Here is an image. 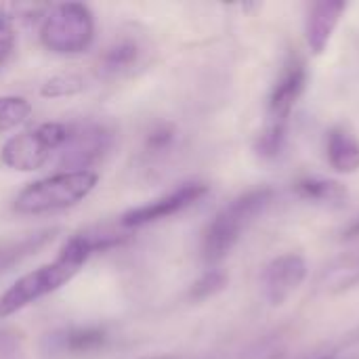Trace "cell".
<instances>
[{"label": "cell", "instance_id": "cell-1", "mask_svg": "<svg viewBox=\"0 0 359 359\" xmlns=\"http://www.w3.org/2000/svg\"><path fill=\"white\" fill-rule=\"evenodd\" d=\"M122 242H124V236H118L116 231H105V229L74 236L72 240L65 242V246L59 250L53 263H46L25 273L0 297V318H8L25 309L27 305L40 301L42 297L59 290L82 269V265L88 261L93 252L107 250Z\"/></svg>", "mask_w": 359, "mask_h": 359}, {"label": "cell", "instance_id": "cell-2", "mask_svg": "<svg viewBox=\"0 0 359 359\" xmlns=\"http://www.w3.org/2000/svg\"><path fill=\"white\" fill-rule=\"evenodd\" d=\"M305 86H307V67L303 59L294 55L284 63L282 74L278 76L267 97V114H265L267 120L255 141V151L263 160H276L282 154L288 139L290 116L299 99L303 97Z\"/></svg>", "mask_w": 359, "mask_h": 359}, {"label": "cell", "instance_id": "cell-3", "mask_svg": "<svg viewBox=\"0 0 359 359\" xmlns=\"http://www.w3.org/2000/svg\"><path fill=\"white\" fill-rule=\"evenodd\" d=\"M273 202V189L257 187L236 200H231L223 210L215 215L202 236V257L208 263L223 261L242 240L246 229L265 215Z\"/></svg>", "mask_w": 359, "mask_h": 359}, {"label": "cell", "instance_id": "cell-4", "mask_svg": "<svg viewBox=\"0 0 359 359\" xmlns=\"http://www.w3.org/2000/svg\"><path fill=\"white\" fill-rule=\"evenodd\" d=\"M97 181L99 175L93 170H63L50 175L23 187L15 198V210L19 215L38 217L72 208L97 187Z\"/></svg>", "mask_w": 359, "mask_h": 359}, {"label": "cell", "instance_id": "cell-5", "mask_svg": "<svg viewBox=\"0 0 359 359\" xmlns=\"http://www.w3.org/2000/svg\"><path fill=\"white\" fill-rule=\"evenodd\" d=\"M95 40V17L86 4L67 2L55 6L42 21L40 42L57 55H80Z\"/></svg>", "mask_w": 359, "mask_h": 359}, {"label": "cell", "instance_id": "cell-6", "mask_svg": "<svg viewBox=\"0 0 359 359\" xmlns=\"http://www.w3.org/2000/svg\"><path fill=\"white\" fill-rule=\"evenodd\" d=\"M69 133V124L44 122L36 128L23 130L11 137L2 147V162L19 172H32L42 168L63 147Z\"/></svg>", "mask_w": 359, "mask_h": 359}, {"label": "cell", "instance_id": "cell-7", "mask_svg": "<svg viewBox=\"0 0 359 359\" xmlns=\"http://www.w3.org/2000/svg\"><path fill=\"white\" fill-rule=\"evenodd\" d=\"M111 143H114V133L103 124L97 122L69 124V133L63 147L59 149L57 164L59 168H65V172L88 170L109 151Z\"/></svg>", "mask_w": 359, "mask_h": 359}, {"label": "cell", "instance_id": "cell-8", "mask_svg": "<svg viewBox=\"0 0 359 359\" xmlns=\"http://www.w3.org/2000/svg\"><path fill=\"white\" fill-rule=\"evenodd\" d=\"M309 265L299 252H284L271 259L261 276L263 297L271 307L286 305L305 284Z\"/></svg>", "mask_w": 359, "mask_h": 359}, {"label": "cell", "instance_id": "cell-9", "mask_svg": "<svg viewBox=\"0 0 359 359\" xmlns=\"http://www.w3.org/2000/svg\"><path fill=\"white\" fill-rule=\"evenodd\" d=\"M206 194H208V185L198 183V181L185 183V185L172 189L170 194H164L143 206L130 208L128 212H124L120 217V225L126 229H133V227H143V225L175 217V215L183 212L185 208L194 206L196 202H200Z\"/></svg>", "mask_w": 359, "mask_h": 359}, {"label": "cell", "instance_id": "cell-10", "mask_svg": "<svg viewBox=\"0 0 359 359\" xmlns=\"http://www.w3.org/2000/svg\"><path fill=\"white\" fill-rule=\"evenodd\" d=\"M345 13L347 2L343 0H318L309 4L305 17V40L316 57L326 53Z\"/></svg>", "mask_w": 359, "mask_h": 359}, {"label": "cell", "instance_id": "cell-11", "mask_svg": "<svg viewBox=\"0 0 359 359\" xmlns=\"http://www.w3.org/2000/svg\"><path fill=\"white\" fill-rule=\"evenodd\" d=\"M326 160L339 175L359 170V139L347 126H332L326 135Z\"/></svg>", "mask_w": 359, "mask_h": 359}, {"label": "cell", "instance_id": "cell-12", "mask_svg": "<svg viewBox=\"0 0 359 359\" xmlns=\"http://www.w3.org/2000/svg\"><path fill=\"white\" fill-rule=\"evenodd\" d=\"M294 194L320 208H343L349 200V189L334 179H322V177H309V179H301L294 185Z\"/></svg>", "mask_w": 359, "mask_h": 359}, {"label": "cell", "instance_id": "cell-13", "mask_svg": "<svg viewBox=\"0 0 359 359\" xmlns=\"http://www.w3.org/2000/svg\"><path fill=\"white\" fill-rule=\"evenodd\" d=\"M105 341L107 334L99 328H69L50 337V349L57 353L82 355L101 349Z\"/></svg>", "mask_w": 359, "mask_h": 359}, {"label": "cell", "instance_id": "cell-14", "mask_svg": "<svg viewBox=\"0 0 359 359\" xmlns=\"http://www.w3.org/2000/svg\"><path fill=\"white\" fill-rule=\"evenodd\" d=\"M55 233H57V229H42V231L29 233L25 238H19V240L0 242V273L13 269L27 257L36 255L40 248H44L53 240Z\"/></svg>", "mask_w": 359, "mask_h": 359}, {"label": "cell", "instance_id": "cell-15", "mask_svg": "<svg viewBox=\"0 0 359 359\" xmlns=\"http://www.w3.org/2000/svg\"><path fill=\"white\" fill-rule=\"evenodd\" d=\"M137 57H139V46L130 40H122L103 53V57L99 61V69L107 76H114V74L128 69L137 61Z\"/></svg>", "mask_w": 359, "mask_h": 359}, {"label": "cell", "instance_id": "cell-16", "mask_svg": "<svg viewBox=\"0 0 359 359\" xmlns=\"http://www.w3.org/2000/svg\"><path fill=\"white\" fill-rule=\"evenodd\" d=\"M32 114V105L23 97H0V135L23 124Z\"/></svg>", "mask_w": 359, "mask_h": 359}, {"label": "cell", "instance_id": "cell-17", "mask_svg": "<svg viewBox=\"0 0 359 359\" xmlns=\"http://www.w3.org/2000/svg\"><path fill=\"white\" fill-rule=\"evenodd\" d=\"M84 90V78L78 74H57L53 78H48L42 88L40 95L46 99H61V97H74L78 93Z\"/></svg>", "mask_w": 359, "mask_h": 359}, {"label": "cell", "instance_id": "cell-18", "mask_svg": "<svg viewBox=\"0 0 359 359\" xmlns=\"http://www.w3.org/2000/svg\"><path fill=\"white\" fill-rule=\"evenodd\" d=\"M227 286V276L223 271H206L194 286H191V299L196 301H204L208 297H215L217 292H221Z\"/></svg>", "mask_w": 359, "mask_h": 359}, {"label": "cell", "instance_id": "cell-19", "mask_svg": "<svg viewBox=\"0 0 359 359\" xmlns=\"http://www.w3.org/2000/svg\"><path fill=\"white\" fill-rule=\"evenodd\" d=\"M286 358V345L280 339H265L259 341L255 347H250L242 359H284Z\"/></svg>", "mask_w": 359, "mask_h": 359}, {"label": "cell", "instance_id": "cell-20", "mask_svg": "<svg viewBox=\"0 0 359 359\" xmlns=\"http://www.w3.org/2000/svg\"><path fill=\"white\" fill-rule=\"evenodd\" d=\"M15 50V27L6 15L0 13V67L11 59Z\"/></svg>", "mask_w": 359, "mask_h": 359}, {"label": "cell", "instance_id": "cell-21", "mask_svg": "<svg viewBox=\"0 0 359 359\" xmlns=\"http://www.w3.org/2000/svg\"><path fill=\"white\" fill-rule=\"evenodd\" d=\"M318 359H359V330L355 334H349L332 351Z\"/></svg>", "mask_w": 359, "mask_h": 359}, {"label": "cell", "instance_id": "cell-22", "mask_svg": "<svg viewBox=\"0 0 359 359\" xmlns=\"http://www.w3.org/2000/svg\"><path fill=\"white\" fill-rule=\"evenodd\" d=\"M170 141H172V130H170L168 126H164V128H158V130L151 133V137H149V147L156 149V151H160V149L168 147Z\"/></svg>", "mask_w": 359, "mask_h": 359}, {"label": "cell", "instance_id": "cell-23", "mask_svg": "<svg viewBox=\"0 0 359 359\" xmlns=\"http://www.w3.org/2000/svg\"><path fill=\"white\" fill-rule=\"evenodd\" d=\"M141 359H212L208 355H194V353H164V355H151Z\"/></svg>", "mask_w": 359, "mask_h": 359}, {"label": "cell", "instance_id": "cell-24", "mask_svg": "<svg viewBox=\"0 0 359 359\" xmlns=\"http://www.w3.org/2000/svg\"><path fill=\"white\" fill-rule=\"evenodd\" d=\"M359 238V215L343 229V240H355Z\"/></svg>", "mask_w": 359, "mask_h": 359}]
</instances>
